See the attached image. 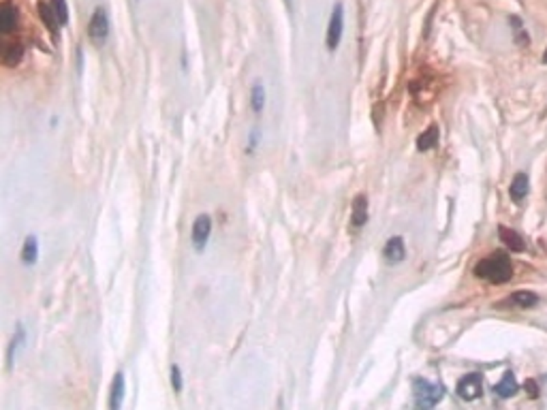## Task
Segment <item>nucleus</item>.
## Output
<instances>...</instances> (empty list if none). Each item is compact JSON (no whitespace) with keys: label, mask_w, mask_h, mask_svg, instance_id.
Returning a JSON list of instances; mask_svg holds the SVG:
<instances>
[{"label":"nucleus","mask_w":547,"mask_h":410,"mask_svg":"<svg viewBox=\"0 0 547 410\" xmlns=\"http://www.w3.org/2000/svg\"><path fill=\"white\" fill-rule=\"evenodd\" d=\"M498 235H500V240L505 242V246L513 252H524L526 250V242L521 240V235L515 233L513 229H507V227H500L498 229Z\"/></svg>","instance_id":"obj_13"},{"label":"nucleus","mask_w":547,"mask_h":410,"mask_svg":"<svg viewBox=\"0 0 547 410\" xmlns=\"http://www.w3.org/2000/svg\"><path fill=\"white\" fill-rule=\"evenodd\" d=\"M255 143H259V133H252V135H250V143H248V152H252V147H255Z\"/></svg>","instance_id":"obj_24"},{"label":"nucleus","mask_w":547,"mask_h":410,"mask_svg":"<svg viewBox=\"0 0 547 410\" xmlns=\"http://www.w3.org/2000/svg\"><path fill=\"white\" fill-rule=\"evenodd\" d=\"M439 145V126H430L417 137V150L419 152H428V150H434Z\"/></svg>","instance_id":"obj_15"},{"label":"nucleus","mask_w":547,"mask_h":410,"mask_svg":"<svg viewBox=\"0 0 547 410\" xmlns=\"http://www.w3.org/2000/svg\"><path fill=\"white\" fill-rule=\"evenodd\" d=\"M50 5L60 21V26H67L69 24V5H67V0H50Z\"/></svg>","instance_id":"obj_20"},{"label":"nucleus","mask_w":547,"mask_h":410,"mask_svg":"<svg viewBox=\"0 0 547 410\" xmlns=\"http://www.w3.org/2000/svg\"><path fill=\"white\" fill-rule=\"evenodd\" d=\"M412 391H415V404H417L419 408H434L445 398V387L430 382L426 378H415Z\"/></svg>","instance_id":"obj_2"},{"label":"nucleus","mask_w":547,"mask_h":410,"mask_svg":"<svg viewBox=\"0 0 547 410\" xmlns=\"http://www.w3.org/2000/svg\"><path fill=\"white\" fill-rule=\"evenodd\" d=\"M383 256L389 265H398L406 258V246H404V237L396 235V237H389L385 248H383Z\"/></svg>","instance_id":"obj_8"},{"label":"nucleus","mask_w":547,"mask_h":410,"mask_svg":"<svg viewBox=\"0 0 547 410\" xmlns=\"http://www.w3.org/2000/svg\"><path fill=\"white\" fill-rule=\"evenodd\" d=\"M457 396L466 400V402H473L477 398H481V393H484V376L481 374H466L462 380L457 382Z\"/></svg>","instance_id":"obj_6"},{"label":"nucleus","mask_w":547,"mask_h":410,"mask_svg":"<svg viewBox=\"0 0 547 410\" xmlns=\"http://www.w3.org/2000/svg\"><path fill=\"white\" fill-rule=\"evenodd\" d=\"M475 276L492 285H505L513 278V263L505 252H494L475 265Z\"/></svg>","instance_id":"obj_1"},{"label":"nucleus","mask_w":547,"mask_h":410,"mask_svg":"<svg viewBox=\"0 0 547 410\" xmlns=\"http://www.w3.org/2000/svg\"><path fill=\"white\" fill-rule=\"evenodd\" d=\"M124 391H126V380H124V374H122V372H116V376H114V382H112V389H109V408H112V410H118V408L122 406Z\"/></svg>","instance_id":"obj_10"},{"label":"nucleus","mask_w":547,"mask_h":410,"mask_svg":"<svg viewBox=\"0 0 547 410\" xmlns=\"http://www.w3.org/2000/svg\"><path fill=\"white\" fill-rule=\"evenodd\" d=\"M24 338H26V331H24V327H19L17 334H15V338H13V342H11V347H9V365L15 359V351L21 347V344H24Z\"/></svg>","instance_id":"obj_21"},{"label":"nucleus","mask_w":547,"mask_h":410,"mask_svg":"<svg viewBox=\"0 0 547 410\" xmlns=\"http://www.w3.org/2000/svg\"><path fill=\"white\" fill-rule=\"evenodd\" d=\"M526 389L530 391V396H533V398H537V393H539V391H537V387H535V382H533V380H528V382H526Z\"/></svg>","instance_id":"obj_23"},{"label":"nucleus","mask_w":547,"mask_h":410,"mask_svg":"<svg viewBox=\"0 0 547 410\" xmlns=\"http://www.w3.org/2000/svg\"><path fill=\"white\" fill-rule=\"evenodd\" d=\"M351 223H353L355 229L366 227V223H368V197H366V195H357V197L353 199Z\"/></svg>","instance_id":"obj_12"},{"label":"nucleus","mask_w":547,"mask_h":410,"mask_svg":"<svg viewBox=\"0 0 547 410\" xmlns=\"http://www.w3.org/2000/svg\"><path fill=\"white\" fill-rule=\"evenodd\" d=\"M210 235H212V218L208 214H199L192 223V231H190V242H192V248L197 252H203L208 242H210Z\"/></svg>","instance_id":"obj_4"},{"label":"nucleus","mask_w":547,"mask_h":410,"mask_svg":"<svg viewBox=\"0 0 547 410\" xmlns=\"http://www.w3.org/2000/svg\"><path fill=\"white\" fill-rule=\"evenodd\" d=\"M39 15H41V19H43V24H46V28H48L54 37H58V32H60V21H58V17H56V13H54L52 5L41 3V5H39Z\"/></svg>","instance_id":"obj_16"},{"label":"nucleus","mask_w":547,"mask_h":410,"mask_svg":"<svg viewBox=\"0 0 547 410\" xmlns=\"http://www.w3.org/2000/svg\"><path fill=\"white\" fill-rule=\"evenodd\" d=\"M17 26V9L11 0H5L3 7H0V32L9 34Z\"/></svg>","instance_id":"obj_9"},{"label":"nucleus","mask_w":547,"mask_h":410,"mask_svg":"<svg viewBox=\"0 0 547 410\" xmlns=\"http://www.w3.org/2000/svg\"><path fill=\"white\" fill-rule=\"evenodd\" d=\"M342 32H344V7L342 3L334 5L332 17H330V26H327V50L336 52L340 41H342Z\"/></svg>","instance_id":"obj_3"},{"label":"nucleus","mask_w":547,"mask_h":410,"mask_svg":"<svg viewBox=\"0 0 547 410\" xmlns=\"http://www.w3.org/2000/svg\"><path fill=\"white\" fill-rule=\"evenodd\" d=\"M539 304V295H535L533 291H515L511 297H507L505 301H500L498 308H519V310H528L535 308Z\"/></svg>","instance_id":"obj_7"},{"label":"nucleus","mask_w":547,"mask_h":410,"mask_svg":"<svg viewBox=\"0 0 547 410\" xmlns=\"http://www.w3.org/2000/svg\"><path fill=\"white\" fill-rule=\"evenodd\" d=\"M250 107H252L255 114L263 112V107H266V88H263V83H255L252 85V90H250Z\"/></svg>","instance_id":"obj_19"},{"label":"nucleus","mask_w":547,"mask_h":410,"mask_svg":"<svg viewBox=\"0 0 547 410\" xmlns=\"http://www.w3.org/2000/svg\"><path fill=\"white\" fill-rule=\"evenodd\" d=\"M543 62L547 64V50H545V54H543Z\"/></svg>","instance_id":"obj_25"},{"label":"nucleus","mask_w":547,"mask_h":410,"mask_svg":"<svg viewBox=\"0 0 547 410\" xmlns=\"http://www.w3.org/2000/svg\"><path fill=\"white\" fill-rule=\"evenodd\" d=\"M528 190H530V180L526 174H517L511 182V188H509V195L513 199V203H521L524 199L528 197Z\"/></svg>","instance_id":"obj_11"},{"label":"nucleus","mask_w":547,"mask_h":410,"mask_svg":"<svg viewBox=\"0 0 547 410\" xmlns=\"http://www.w3.org/2000/svg\"><path fill=\"white\" fill-rule=\"evenodd\" d=\"M88 34H90V41L101 45V43L107 41V34H109V17H107V11L103 7H97L92 17H90V24H88Z\"/></svg>","instance_id":"obj_5"},{"label":"nucleus","mask_w":547,"mask_h":410,"mask_svg":"<svg viewBox=\"0 0 547 410\" xmlns=\"http://www.w3.org/2000/svg\"><path fill=\"white\" fill-rule=\"evenodd\" d=\"M37 256H39V242H37L34 235H28L26 242H24V248H21V263H24V265H34Z\"/></svg>","instance_id":"obj_17"},{"label":"nucleus","mask_w":547,"mask_h":410,"mask_svg":"<svg viewBox=\"0 0 547 410\" xmlns=\"http://www.w3.org/2000/svg\"><path fill=\"white\" fill-rule=\"evenodd\" d=\"M21 58H24V48H21L19 43H11V45H7L5 52H3V64H5V67H17V64L21 62Z\"/></svg>","instance_id":"obj_18"},{"label":"nucleus","mask_w":547,"mask_h":410,"mask_svg":"<svg viewBox=\"0 0 547 410\" xmlns=\"http://www.w3.org/2000/svg\"><path fill=\"white\" fill-rule=\"evenodd\" d=\"M494 393L498 398H513L517 393V380H515L513 372H505L502 380L494 387Z\"/></svg>","instance_id":"obj_14"},{"label":"nucleus","mask_w":547,"mask_h":410,"mask_svg":"<svg viewBox=\"0 0 547 410\" xmlns=\"http://www.w3.org/2000/svg\"><path fill=\"white\" fill-rule=\"evenodd\" d=\"M171 382H173V391L180 393L182 391V372H180V365H176V363L171 365Z\"/></svg>","instance_id":"obj_22"}]
</instances>
